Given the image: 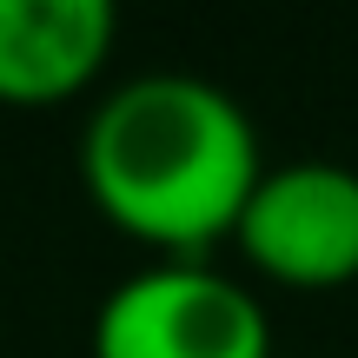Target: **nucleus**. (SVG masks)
Returning <instances> with one entry per match:
<instances>
[{"instance_id":"f257e3e1","label":"nucleus","mask_w":358,"mask_h":358,"mask_svg":"<svg viewBox=\"0 0 358 358\" xmlns=\"http://www.w3.org/2000/svg\"><path fill=\"white\" fill-rule=\"evenodd\" d=\"M259 133L226 87L199 73H140L87 113L80 179L127 239L159 259H199L232 239L259 186Z\"/></svg>"},{"instance_id":"f03ea898","label":"nucleus","mask_w":358,"mask_h":358,"mask_svg":"<svg viewBox=\"0 0 358 358\" xmlns=\"http://www.w3.org/2000/svg\"><path fill=\"white\" fill-rule=\"evenodd\" d=\"M93 358H272L259 292L206 259H159L93 312Z\"/></svg>"},{"instance_id":"7ed1b4c3","label":"nucleus","mask_w":358,"mask_h":358,"mask_svg":"<svg viewBox=\"0 0 358 358\" xmlns=\"http://www.w3.org/2000/svg\"><path fill=\"white\" fill-rule=\"evenodd\" d=\"M239 259L272 285L292 292H332L358 279V173L338 159H285L266 166L245 192Z\"/></svg>"},{"instance_id":"20e7f679","label":"nucleus","mask_w":358,"mask_h":358,"mask_svg":"<svg viewBox=\"0 0 358 358\" xmlns=\"http://www.w3.org/2000/svg\"><path fill=\"white\" fill-rule=\"evenodd\" d=\"M120 13L106 0H0V100L60 106L113 60Z\"/></svg>"}]
</instances>
